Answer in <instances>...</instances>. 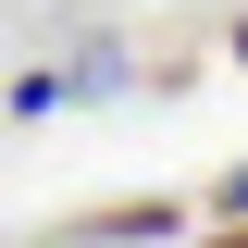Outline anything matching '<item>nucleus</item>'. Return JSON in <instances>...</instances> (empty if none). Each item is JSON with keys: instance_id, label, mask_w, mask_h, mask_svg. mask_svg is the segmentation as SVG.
Instances as JSON below:
<instances>
[{"instance_id": "nucleus-1", "label": "nucleus", "mask_w": 248, "mask_h": 248, "mask_svg": "<svg viewBox=\"0 0 248 248\" xmlns=\"http://www.w3.org/2000/svg\"><path fill=\"white\" fill-rule=\"evenodd\" d=\"M223 211H236V223H248V174H223Z\"/></svg>"}, {"instance_id": "nucleus-2", "label": "nucleus", "mask_w": 248, "mask_h": 248, "mask_svg": "<svg viewBox=\"0 0 248 248\" xmlns=\"http://www.w3.org/2000/svg\"><path fill=\"white\" fill-rule=\"evenodd\" d=\"M236 62H248V25H236Z\"/></svg>"}, {"instance_id": "nucleus-3", "label": "nucleus", "mask_w": 248, "mask_h": 248, "mask_svg": "<svg viewBox=\"0 0 248 248\" xmlns=\"http://www.w3.org/2000/svg\"><path fill=\"white\" fill-rule=\"evenodd\" d=\"M211 248H248V236H211Z\"/></svg>"}]
</instances>
